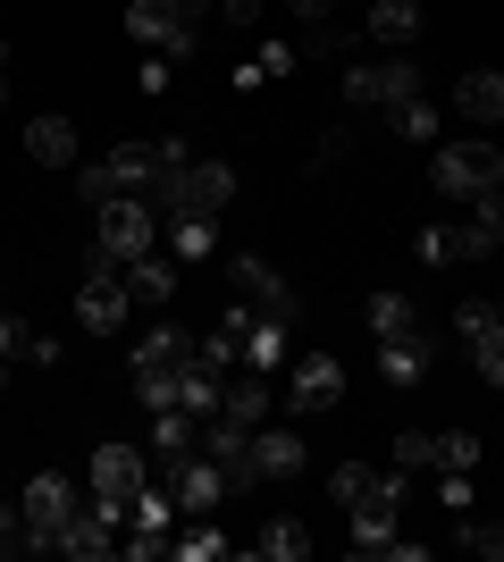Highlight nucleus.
<instances>
[{"label":"nucleus","instance_id":"nucleus-1","mask_svg":"<svg viewBox=\"0 0 504 562\" xmlns=\"http://www.w3.org/2000/svg\"><path fill=\"white\" fill-rule=\"evenodd\" d=\"M186 370H193V336L168 328V319H152V328L135 336V352H126V378H135V403H144V412H168Z\"/></svg>","mask_w":504,"mask_h":562},{"label":"nucleus","instance_id":"nucleus-2","mask_svg":"<svg viewBox=\"0 0 504 562\" xmlns=\"http://www.w3.org/2000/svg\"><path fill=\"white\" fill-rule=\"evenodd\" d=\"M144 487H152V453H144V446H119V437H110V446H93V462H85V495H93L119 529L135 520Z\"/></svg>","mask_w":504,"mask_h":562},{"label":"nucleus","instance_id":"nucleus-3","mask_svg":"<svg viewBox=\"0 0 504 562\" xmlns=\"http://www.w3.org/2000/svg\"><path fill=\"white\" fill-rule=\"evenodd\" d=\"M76 328H85V336H126V328H135L126 260H110V252H85V278H76Z\"/></svg>","mask_w":504,"mask_h":562},{"label":"nucleus","instance_id":"nucleus-4","mask_svg":"<svg viewBox=\"0 0 504 562\" xmlns=\"http://www.w3.org/2000/svg\"><path fill=\"white\" fill-rule=\"evenodd\" d=\"M186 143L160 135V143H119L110 151V177H119V193H144V202H160L168 211V193H177V177H186Z\"/></svg>","mask_w":504,"mask_h":562},{"label":"nucleus","instance_id":"nucleus-5","mask_svg":"<svg viewBox=\"0 0 504 562\" xmlns=\"http://www.w3.org/2000/svg\"><path fill=\"white\" fill-rule=\"evenodd\" d=\"M336 403H345V361H336L328 345H294L278 412H287V420H320V412H336Z\"/></svg>","mask_w":504,"mask_h":562},{"label":"nucleus","instance_id":"nucleus-6","mask_svg":"<svg viewBox=\"0 0 504 562\" xmlns=\"http://www.w3.org/2000/svg\"><path fill=\"white\" fill-rule=\"evenodd\" d=\"M93 252H110V260L160 252V202H144V193H110V202L93 211Z\"/></svg>","mask_w":504,"mask_h":562},{"label":"nucleus","instance_id":"nucleus-7","mask_svg":"<svg viewBox=\"0 0 504 562\" xmlns=\"http://www.w3.org/2000/svg\"><path fill=\"white\" fill-rule=\"evenodd\" d=\"M429 177L446 202H480V193L504 186V143H437Z\"/></svg>","mask_w":504,"mask_h":562},{"label":"nucleus","instance_id":"nucleus-8","mask_svg":"<svg viewBox=\"0 0 504 562\" xmlns=\"http://www.w3.org/2000/svg\"><path fill=\"white\" fill-rule=\"evenodd\" d=\"M219 328H236V352H244V370H261V378H278L294 361V319H269V311H253V303H236Z\"/></svg>","mask_w":504,"mask_h":562},{"label":"nucleus","instance_id":"nucleus-9","mask_svg":"<svg viewBox=\"0 0 504 562\" xmlns=\"http://www.w3.org/2000/svg\"><path fill=\"white\" fill-rule=\"evenodd\" d=\"M312 470V446H303V420H261L253 428V487H287Z\"/></svg>","mask_w":504,"mask_h":562},{"label":"nucleus","instance_id":"nucleus-10","mask_svg":"<svg viewBox=\"0 0 504 562\" xmlns=\"http://www.w3.org/2000/svg\"><path fill=\"white\" fill-rule=\"evenodd\" d=\"M18 504H25V520H34V554H59V529H68V513L85 495H76V479H59V470H34Z\"/></svg>","mask_w":504,"mask_h":562},{"label":"nucleus","instance_id":"nucleus-11","mask_svg":"<svg viewBox=\"0 0 504 562\" xmlns=\"http://www.w3.org/2000/svg\"><path fill=\"white\" fill-rule=\"evenodd\" d=\"M152 470H160L168 487H177V513H186V520H193V513H219V504L236 495V487H227V470H219L202 446H193V453H177V462H152Z\"/></svg>","mask_w":504,"mask_h":562},{"label":"nucleus","instance_id":"nucleus-12","mask_svg":"<svg viewBox=\"0 0 504 562\" xmlns=\"http://www.w3.org/2000/svg\"><path fill=\"white\" fill-rule=\"evenodd\" d=\"M429 93V76H421V59H387V68H345V101L354 110H395V101Z\"/></svg>","mask_w":504,"mask_h":562},{"label":"nucleus","instance_id":"nucleus-13","mask_svg":"<svg viewBox=\"0 0 504 562\" xmlns=\"http://www.w3.org/2000/svg\"><path fill=\"white\" fill-rule=\"evenodd\" d=\"M126 34H135L144 50H160V59H177V68H186L193 43H202V25H186L168 0H135V9H126Z\"/></svg>","mask_w":504,"mask_h":562},{"label":"nucleus","instance_id":"nucleus-14","mask_svg":"<svg viewBox=\"0 0 504 562\" xmlns=\"http://www.w3.org/2000/svg\"><path fill=\"white\" fill-rule=\"evenodd\" d=\"M227 202H236V168L227 160H186V177L168 193V211H193V218H227Z\"/></svg>","mask_w":504,"mask_h":562},{"label":"nucleus","instance_id":"nucleus-15","mask_svg":"<svg viewBox=\"0 0 504 562\" xmlns=\"http://www.w3.org/2000/svg\"><path fill=\"white\" fill-rule=\"evenodd\" d=\"M227 285H236V303H253V311H269V319H294V285L278 278V269H269V260H253V252H236L227 260Z\"/></svg>","mask_w":504,"mask_h":562},{"label":"nucleus","instance_id":"nucleus-16","mask_svg":"<svg viewBox=\"0 0 504 562\" xmlns=\"http://www.w3.org/2000/svg\"><path fill=\"white\" fill-rule=\"evenodd\" d=\"M160 252L177 269H202L219 252V218H193V211H160Z\"/></svg>","mask_w":504,"mask_h":562},{"label":"nucleus","instance_id":"nucleus-17","mask_svg":"<svg viewBox=\"0 0 504 562\" xmlns=\"http://www.w3.org/2000/svg\"><path fill=\"white\" fill-rule=\"evenodd\" d=\"M59 554H76V562H93V554H119V520L101 513L93 495L68 513V529H59Z\"/></svg>","mask_w":504,"mask_h":562},{"label":"nucleus","instance_id":"nucleus-18","mask_svg":"<svg viewBox=\"0 0 504 562\" xmlns=\"http://www.w3.org/2000/svg\"><path fill=\"white\" fill-rule=\"evenodd\" d=\"M455 117H471V126H488L496 135L504 126V68H471L455 85Z\"/></svg>","mask_w":504,"mask_h":562},{"label":"nucleus","instance_id":"nucleus-19","mask_svg":"<svg viewBox=\"0 0 504 562\" xmlns=\"http://www.w3.org/2000/svg\"><path fill=\"white\" fill-rule=\"evenodd\" d=\"M437 370V336L421 328V336H395V345H379V378L387 386H421V378Z\"/></svg>","mask_w":504,"mask_h":562},{"label":"nucleus","instance_id":"nucleus-20","mask_svg":"<svg viewBox=\"0 0 504 562\" xmlns=\"http://www.w3.org/2000/svg\"><path fill=\"white\" fill-rule=\"evenodd\" d=\"M219 412H227V420H244V428H261L269 412H278V386H269L261 370H236L227 386H219Z\"/></svg>","mask_w":504,"mask_h":562},{"label":"nucleus","instance_id":"nucleus-21","mask_svg":"<svg viewBox=\"0 0 504 562\" xmlns=\"http://www.w3.org/2000/svg\"><path fill=\"white\" fill-rule=\"evenodd\" d=\"M168 554L177 562H227V554H244V546L227 538L211 513H193V520H177V546H168Z\"/></svg>","mask_w":504,"mask_h":562},{"label":"nucleus","instance_id":"nucleus-22","mask_svg":"<svg viewBox=\"0 0 504 562\" xmlns=\"http://www.w3.org/2000/svg\"><path fill=\"white\" fill-rule=\"evenodd\" d=\"M25 160H34V168H76V126L43 110L34 126H25Z\"/></svg>","mask_w":504,"mask_h":562},{"label":"nucleus","instance_id":"nucleus-23","mask_svg":"<svg viewBox=\"0 0 504 562\" xmlns=\"http://www.w3.org/2000/svg\"><path fill=\"white\" fill-rule=\"evenodd\" d=\"M328 495L354 513V504H395V487H387V470H370V462H336L328 470Z\"/></svg>","mask_w":504,"mask_h":562},{"label":"nucleus","instance_id":"nucleus-24","mask_svg":"<svg viewBox=\"0 0 504 562\" xmlns=\"http://www.w3.org/2000/svg\"><path fill=\"white\" fill-rule=\"evenodd\" d=\"M126 294H135V311H160L168 294H177V260H168V252L126 260Z\"/></svg>","mask_w":504,"mask_h":562},{"label":"nucleus","instance_id":"nucleus-25","mask_svg":"<svg viewBox=\"0 0 504 562\" xmlns=\"http://www.w3.org/2000/svg\"><path fill=\"white\" fill-rule=\"evenodd\" d=\"M370 336H379V345L421 336V303H412V294H395V285H379V294H370Z\"/></svg>","mask_w":504,"mask_h":562},{"label":"nucleus","instance_id":"nucleus-26","mask_svg":"<svg viewBox=\"0 0 504 562\" xmlns=\"http://www.w3.org/2000/svg\"><path fill=\"white\" fill-rule=\"evenodd\" d=\"M244 554H261V562H303V554H312V529H303L294 513H278V520H261V538L244 546Z\"/></svg>","mask_w":504,"mask_h":562},{"label":"nucleus","instance_id":"nucleus-27","mask_svg":"<svg viewBox=\"0 0 504 562\" xmlns=\"http://www.w3.org/2000/svg\"><path fill=\"white\" fill-rule=\"evenodd\" d=\"M193 437H202V420H193V412H177V403H168V412H152V462H177V453H193Z\"/></svg>","mask_w":504,"mask_h":562},{"label":"nucleus","instance_id":"nucleus-28","mask_svg":"<svg viewBox=\"0 0 504 562\" xmlns=\"http://www.w3.org/2000/svg\"><path fill=\"white\" fill-rule=\"evenodd\" d=\"M395 504H354V554H395Z\"/></svg>","mask_w":504,"mask_h":562},{"label":"nucleus","instance_id":"nucleus-29","mask_svg":"<svg viewBox=\"0 0 504 562\" xmlns=\"http://www.w3.org/2000/svg\"><path fill=\"white\" fill-rule=\"evenodd\" d=\"M437 126H446V117H437L429 93H412V101H395V110H387V135H404V143H437Z\"/></svg>","mask_w":504,"mask_h":562},{"label":"nucleus","instance_id":"nucleus-30","mask_svg":"<svg viewBox=\"0 0 504 562\" xmlns=\"http://www.w3.org/2000/svg\"><path fill=\"white\" fill-rule=\"evenodd\" d=\"M370 34L404 50L412 34H421V0H370Z\"/></svg>","mask_w":504,"mask_h":562},{"label":"nucleus","instance_id":"nucleus-31","mask_svg":"<svg viewBox=\"0 0 504 562\" xmlns=\"http://www.w3.org/2000/svg\"><path fill=\"white\" fill-rule=\"evenodd\" d=\"M429 470H480V437H471V428H437Z\"/></svg>","mask_w":504,"mask_h":562},{"label":"nucleus","instance_id":"nucleus-32","mask_svg":"<svg viewBox=\"0 0 504 562\" xmlns=\"http://www.w3.org/2000/svg\"><path fill=\"white\" fill-rule=\"evenodd\" d=\"M496 319H504V303H496V294H471V303H455V345H471V336H480V328H496Z\"/></svg>","mask_w":504,"mask_h":562},{"label":"nucleus","instance_id":"nucleus-33","mask_svg":"<svg viewBox=\"0 0 504 562\" xmlns=\"http://www.w3.org/2000/svg\"><path fill=\"white\" fill-rule=\"evenodd\" d=\"M76 193H85V211H101V202L119 193V177H110V160H76Z\"/></svg>","mask_w":504,"mask_h":562},{"label":"nucleus","instance_id":"nucleus-34","mask_svg":"<svg viewBox=\"0 0 504 562\" xmlns=\"http://www.w3.org/2000/svg\"><path fill=\"white\" fill-rule=\"evenodd\" d=\"M471 361H480V378H488V386H504V319L471 336Z\"/></svg>","mask_w":504,"mask_h":562},{"label":"nucleus","instance_id":"nucleus-35","mask_svg":"<svg viewBox=\"0 0 504 562\" xmlns=\"http://www.w3.org/2000/svg\"><path fill=\"white\" fill-rule=\"evenodd\" d=\"M429 446H437L429 428H404V437H395V453H387V462H395V470H429Z\"/></svg>","mask_w":504,"mask_h":562},{"label":"nucleus","instance_id":"nucleus-36","mask_svg":"<svg viewBox=\"0 0 504 562\" xmlns=\"http://www.w3.org/2000/svg\"><path fill=\"white\" fill-rule=\"evenodd\" d=\"M455 546H471V554H504V520H462Z\"/></svg>","mask_w":504,"mask_h":562},{"label":"nucleus","instance_id":"nucleus-37","mask_svg":"<svg viewBox=\"0 0 504 562\" xmlns=\"http://www.w3.org/2000/svg\"><path fill=\"white\" fill-rule=\"evenodd\" d=\"M437 504H446V513H471V470H446V479H437Z\"/></svg>","mask_w":504,"mask_h":562},{"label":"nucleus","instance_id":"nucleus-38","mask_svg":"<svg viewBox=\"0 0 504 562\" xmlns=\"http://www.w3.org/2000/svg\"><path fill=\"white\" fill-rule=\"evenodd\" d=\"M25 336H34V328H25L18 311L0 303V361H25Z\"/></svg>","mask_w":504,"mask_h":562},{"label":"nucleus","instance_id":"nucleus-39","mask_svg":"<svg viewBox=\"0 0 504 562\" xmlns=\"http://www.w3.org/2000/svg\"><path fill=\"white\" fill-rule=\"evenodd\" d=\"M168 76H177V59H160V50H144V93H168Z\"/></svg>","mask_w":504,"mask_h":562},{"label":"nucleus","instance_id":"nucleus-40","mask_svg":"<svg viewBox=\"0 0 504 562\" xmlns=\"http://www.w3.org/2000/svg\"><path fill=\"white\" fill-rule=\"evenodd\" d=\"M25 361H34V370H59V336H25Z\"/></svg>","mask_w":504,"mask_h":562},{"label":"nucleus","instance_id":"nucleus-41","mask_svg":"<svg viewBox=\"0 0 504 562\" xmlns=\"http://www.w3.org/2000/svg\"><path fill=\"white\" fill-rule=\"evenodd\" d=\"M261 9H269V0H227L219 18H236V25H261Z\"/></svg>","mask_w":504,"mask_h":562},{"label":"nucleus","instance_id":"nucleus-42","mask_svg":"<svg viewBox=\"0 0 504 562\" xmlns=\"http://www.w3.org/2000/svg\"><path fill=\"white\" fill-rule=\"evenodd\" d=\"M0 101H9V43H0Z\"/></svg>","mask_w":504,"mask_h":562},{"label":"nucleus","instance_id":"nucleus-43","mask_svg":"<svg viewBox=\"0 0 504 562\" xmlns=\"http://www.w3.org/2000/svg\"><path fill=\"white\" fill-rule=\"evenodd\" d=\"M496 252H504V218H496Z\"/></svg>","mask_w":504,"mask_h":562},{"label":"nucleus","instance_id":"nucleus-44","mask_svg":"<svg viewBox=\"0 0 504 562\" xmlns=\"http://www.w3.org/2000/svg\"><path fill=\"white\" fill-rule=\"evenodd\" d=\"M496 143H504V126H496Z\"/></svg>","mask_w":504,"mask_h":562},{"label":"nucleus","instance_id":"nucleus-45","mask_svg":"<svg viewBox=\"0 0 504 562\" xmlns=\"http://www.w3.org/2000/svg\"><path fill=\"white\" fill-rule=\"evenodd\" d=\"M219 9H227V0H219Z\"/></svg>","mask_w":504,"mask_h":562}]
</instances>
